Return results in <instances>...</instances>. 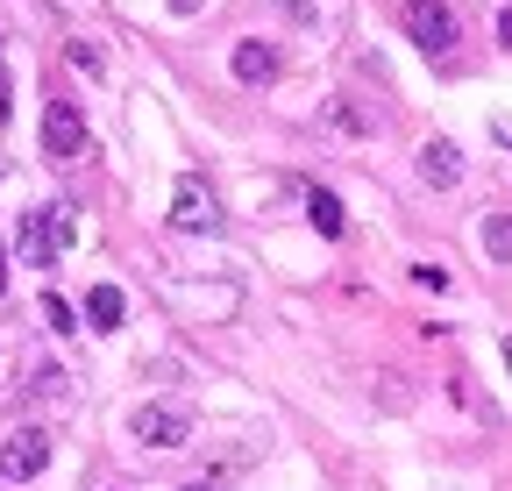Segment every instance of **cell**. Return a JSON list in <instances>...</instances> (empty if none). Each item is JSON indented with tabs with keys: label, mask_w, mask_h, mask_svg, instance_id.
<instances>
[{
	"label": "cell",
	"mask_w": 512,
	"mask_h": 491,
	"mask_svg": "<svg viewBox=\"0 0 512 491\" xmlns=\"http://www.w3.org/2000/svg\"><path fill=\"white\" fill-rule=\"evenodd\" d=\"M413 285H427V292H448V271H441V264H413Z\"/></svg>",
	"instance_id": "cell-13"
},
{
	"label": "cell",
	"mask_w": 512,
	"mask_h": 491,
	"mask_svg": "<svg viewBox=\"0 0 512 491\" xmlns=\"http://www.w3.org/2000/svg\"><path fill=\"white\" fill-rule=\"evenodd\" d=\"M136 442H150V449H185V442H192V413H185V406H143V413H136Z\"/></svg>",
	"instance_id": "cell-6"
},
{
	"label": "cell",
	"mask_w": 512,
	"mask_h": 491,
	"mask_svg": "<svg viewBox=\"0 0 512 491\" xmlns=\"http://www.w3.org/2000/svg\"><path fill=\"white\" fill-rule=\"evenodd\" d=\"M171 8H178V15H192V8H200V0H171Z\"/></svg>",
	"instance_id": "cell-18"
},
{
	"label": "cell",
	"mask_w": 512,
	"mask_h": 491,
	"mask_svg": "<svg viewBox=\"0 0 512 491\" xmlns=\"http://www.w3.org/2000/svg\"><path fill=\"white\" fill-rule=\"evenodd\" d=\"M484 257L512 264V214H484Z\"/></svg>",
	"instance_id": "cell-11"
},
{
	"label": "cell",
	"mask_w": 512,
	"mask_h": 491,
	"mask_svg": "<svg viewBox=\"0 0 512 491\" xmlns=\"http://www.w3.org/2000/svg\"><path fill=\"white\" fill-rule=\"evenodd\" d=\"M420 178H427L434 193H448V186L463 178V150L448 143V136H427V143H420Z\"/></svg>",
	"instance_id": "cell-7"
},
{
	"label": "cell",
	"mask_w": 512,
	"mask_h": 491,
	"mask_svg": "<svg viewBox=\"0 0 512 491\" xmlns=\"http://www.w3.org/2000/svg\"><path fill=\"white\" fill-rule=\"evenodd\" d=\"M399 22H406V36H413L427 57H448V50L463 43V22H456V8H448V0H406Z\"/></svg>",
	"instance_id": "cell-2"
},
{
	"label": "cell",
	"mask_w": 512,
	"mask_h": 491,
	"mask_svg": "<svg viewBox=\"0 0 512 491\" xmlns=\"http://www.w3.org/2000/svg\"><path fill=\"white\" fill-rule=\"evenodd\" d=\"M505 371H512V335H505Z\"/></svg>",
	"instance_id": "cell-19"
},
{
	"label": "cell",
	"mask_w": 512,
	"mask_h": 491,
	"mask_svg": "<svg viewBox=\"0 0 512 491\" xmlns=\"http://www.w3.org/2000/svg\"><path fill=\"white\" fill-rule=\"evenodd\" d=\"M79 150H86V114H79L72 100H50V107H43V157L72 164Z\"/></svg>",
	"instance_id": "cell-3"
},
{
	"label": "cell",
	"mask_w": 512,
	"mask_h": 491,
	"mask_svg": "<svg viewBox=\"0 0 512 491\" xmlns=\"http://www.w3.org/2000/svg\"><path fill=\"white\" fill-rule=\"evenodd\" d=\"M498 43L512 50V8H498Z\"/></svg>",
	"instance_id": "cell-16"
},
{
	"label": "cell",
	"mask_w": 512,
	"mask_h": 491,
	"mask_svg": "<svg viewBox=\"0 0 512 491\" xmlns=\"http://www.w3.org/2000/svg\"><path fill=\"white\" fill-rule=\"evenodd\" d=\"M43 463H50V435H43V427H15V435L0 442V477H8V484H29Z\"/></svg>",
	"instance_id": "cell-5"
},
{
	"label": "cell",
	"mask_w": 512,
	"mask_h": 491,
	"mask_svg": "<svg viewBox=\"0 0 512 491\" xmlns=\"http://www.w3.org/2000/svg\"><path fill=\"white\" fill-rule=\"evenodd\" d=\"M0 292H8V250H0Z\"/></svg>",
	"instance_id": "cell-17"
},
{
	"label": "cell",
	"mask_w": 512,
	"mask_h": 491,
	"mask_svg": "<svg viewBox=\"0 0 512 491\" xmlns=\"http://www.w3.org/2000/svg\"><path fill=\"white\" fill-rule=\"evenodd\" d=\"M64 57H72V65H79V72H93V79H100V50H93V43H72V50H64Z\"/></svg>",
	"instance_id": "cell-14"
},
{
	"label": "cell",
	"mask_w": 512,
	"mask_h": 491,
	"mask_svg": "<svg viewBox=\"0 0 512 491\" xmlns=\"http://www.w3.org/2000/svg\"><path fill=\"white\" fill-rule=\"evenodd\" d=\"M72 207L64 200H43V207H29L22 214V228H15V250H22V264H36V271H50L57 257H64V242H72Z\"/></svg>",
	"instance_id": "cell-1"
},
{
	"label": "cell",
	"mask_w": 512,
	"mask_h": 491,
	"mask_svg": "<svg viewBox=\"0 0 512 491\" xmlns=\"http://www.w3.org/2000/svg\"><path fill=\"white\" fill-rule=\"evenodd\" d=\"M306 221H313L320 235H328V242H335V235L349 228V214H342V200H335L328 186H306Z\"/></svg>",
	"instance_id": "cell-10"
},
{
	"label": "cell",
	"mask_w": 512,
	"mask_h": 491,
	"mask_svg": "<svg viewBox=\"0 0 512 491\" xmlns=\"http://www.w3.org/2000/svg\"><path fill=\"white\" fill-rule=\"evenodd\" d=\"M79 314H86V328H93V335H114V328H121V314H128V299H121L114 285H93Z\"/></svg>",
	"instance_id": "cell-9"
},
{
	"label": "cell",
	"mask_w": 512,
	"mask_h": 491,
	"mask_svg": "<svg viewBox=\"0 0 512 491\" xmlns=\"http://www.w3.org/2000/svg\"><path fill=\"white\" fill-rule=\"evenodd\" d=\"M171 228H185V235L221 228V207L207 193V178H178V186H171Z\"/></svg>",
	"instance_id": "cell-4"
},
{
	"label": "cell",
	"mask_w": 512,
	"mask_h": 491,
	"mask_svg": "<svg viewBox=\"0 0 512 491\" xmlns=\"http://www.w3.org/2000/svg\"><path fill=\"white\" fill-rule=\"evenodd\" d=\"M43 321H50L57 335H79V321H86V314H79L72 299H57V292H50V299H43Z\"/></svg>",
	"instance_id": "cell-12"
},
{
	"label": "cell",
	"mask_w": 512,
	"mask_h": 491,
	"mask_svg": "<svg viewBox=\"0 0 512 491\" xmlns=\"http://www.w3.org/2000/svg\"><path fill=\"white\" fill-rule=\"evenodd\" d=\"M185 491H221V484H185Z\"/></svg>",
	"instance_id": "cell-20"
},
{
	"label": "cell",
	"mask_w": 512,
	"mask_h": 491,
	"mask_svg": "<svg viewBox=\"0 0 512 491\" xmlns=\"http://www.w3.org/2000/svg\"><path fill=\"white\" fill-rule=\"evenodd\" d=\"M8 107H15V86H8V72H0V121H8Z\"/></svg>",
	"instance_id": "cell-15"
},
{
	"label": "cell",
	"mask_w": 512,
	"mask_h": 491,
	"mask_svg": "<svg viewBox=\"0 0 512 491\" xmlns=\"http://www.w3.org/2000/svg\"><path fill=\"white\" fill-rule=\"evenodd\" d=\"M228 65H235V79H242V86H271V79H278V50H271L264 36H242Z\"/></svg>",
	"instance_id": "cell-8"
}]
</instances>
